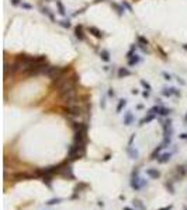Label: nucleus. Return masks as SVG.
I'll return each mask as SVG.
<instances>
[{
  "label": "nucleus",
  "mask_w": 187,
  "mask_h": 210,
  "mask_svg": "<svg viewBox=\"0 0 187 210\" xmlns=\"http://www.w3.org/2000/svg\"><path fill=\"white\" fill-rule=\"evenodd\" d=\"M122 7L127 8L130 13H132V7H131V4L130 3H127V2H122Z\"/></svg>",
  "instance_id": "obj_29"
},
{
  "label": "nucleus",
  "mask_w": 187,
  "mask_h": 210,
  "mask_svg": "<svg viewBox=\"0 0 187 210\" xmlns=\"http://www.w3.org/2000/svg\"><path fill=\"white\" fill-rule=\"evenodd\" d=\"M132 205H134L137 209H139V210H145V206H143L142 203H141V200H138V199H135L134 202H132Z\"/></svg>",
  "instance_id": "obj_22"
},
{
  "label": "nucleus",
  "mask_w": 187,
  "mask_h": 210,
  "mask_svg": "<svg viewBox=\"0 0 187 210\" xmlns=\"http://www.w3.org/2000/svg\"><path fill=\"white\" fill-rule=\"evenodd\" d=\"M127 57H128V60H130V65L132 66V65H137L139 62V56L137 55V53H132V52H128V55H127Z\"/></svg>",
  "instance_id": "obj_9"
},
{
  "label": "nucleus",
  "mask_w": 187,
  "mask_h": 210,
  "mask_svg": "<svg viewBox=\"0 0 187 210\" xmlns=\"http://www.w3.org/2000/svg\"><path fill=\"white\" fill-rule=\"evenodd\" d=\"M169 113H170V109L167 108H160V111H159V115H163V116H166Z\"/></svg>",
  "instance_id": "obj_26"
},
{
  "label": "nucleus",
  "mask_w": 187,
  "mask_h": 210,
  "mask_svg": "<svg viewBox=\"0 0 187 210\" xmlns=\"http://www.w3.org/2000/svg\"><path fill=\"white\" fill-rule=\"evenodd\" d=\"M42 13H44V14H47V16H48L49 17V18H51V20H53V16H52V14H51V13H49V10H48V8H42Z\"/></svg>",
  "instance_id": "obj_31"
},
{
  "label": "nucleus",
  "mask_w": 187,
  "mask_h": 210,
  "mask_svg": "<svg viewBox=\"0 0 187 210\" xmlns=\"http://www.w3.org/2000/svg\"><path fill=\"white\" fill-rule=\"evenodd\" d=\"M14 178L17 181H24V179H31V175L30 174H25V172H18V174H14Z\"/></svg>",
  "instance_id": "obj_13"
},
{
  "label": "nucleus",
  "mask_w": 187,
  "mask_h": 210,
  "mask_svg": "<svg viewBox=\"0 0 187 210\" xmlns=\"http://www.w3.org/2000/svg\"><path fill=\"white\" fill-rule=\"evenodd\" d=\"M113 7L117 10V13H118V16H122L124 14V7H121V6H118L117 3H113Z\"/></svg>",
  "instance_id": "obj_24"
},
{
  "label": "nucleus",
  "mask_w": 187,
  "mask_h": 210,
  "mask_svg": "<svg viewBox=\"0 0 187 210\" xmlns=\"http://www.w3.org/2000/svg\"><path fill=\"white\" fill-rule=\"evenodd\" d=\"M68 107V113L69 115H72V116H79V115H82V107L79 105V102H73V104H69L66 105Z\"/></svg>",
  "instance_id": "obj_3"
},
{
  "label": "nucleus",
  "mask_w": 187,
  "mask_h": 210,
  "mask_svg": "<svg viewBox=\"0 0 187 210\" xmlns=\"http://www.w3.org/2000/svg\"><path fill=\"white\" fill-rule=\"evenodd\" d=\"M83 188H87V185H86V184H79V185H76V188H75V192H79V190L83 189Z\"/></svg>",
  "instance_id": "obj_30"
},
{
  "label": "nucleus",
  "mask_w": 187,
  "mask_h": 210,
  "mask_svg": "<svg viewBox=\"0 0 187 210\" xmlns=\"http://www.w3.org/2000/svg\"><path fill=\"white\" fill-rule=\"evenodd\" d=\"M179 137H180V140H187V133H182V134H179Z\"/></svg>",
  "instance_id": "obj_35"
},
{
  "label": "nucleus",
  "mask_w": 187,
  "mask_h": 210,
  "mask_svg": "<svg viewBox=\"0 0 187 210\" xmlns=\"http://www.w3.org/2000/svg\"><path fill=\"white\" fill-rule=\"evenodd\" d=\"M75 34H76V38H79L80 41L85 39V35H83V31H82V27H76L75 29Z\"/></svg>",
  "instance_id": "obj_17"
},
{
  "label": "nucleus",
  "mask_w": 187,
  "mask_h": 210,
  "mask_svg": "<svg viewBox=\"0 0 187 210\" xmlns=\"http://www.w3.org/2000/svg\"><path fill=\"white\" fill-rule=\"evenodd\" d=\"M183 48H184V49H186V51H187V44H184V45H183Z\"/></svg>",
  "instance_id": "obj_44"
},
{
  "label": "nucleus",
  "mask_w": 187,
  "mask_h": 210,
  "mask_svg": "<svg viewBox=\"0 0 187 210\" xmlns=\"http://www.w3.org/2000/svg\"><path fill=\"white\" fill-rule=\"evenodd\" d=\"M127 153L130 154V157L132 158V160H137V158H138V156H139V153H138V150H134L132 149V147H128V150H127Z\"/></svg>",
  "instance_id": "obj_15"
},
{
  "label": "nucleus",
  "mask_w": 187,
  "mask_h": 210,
  "mask_svg": "<svg viewBox=\"0 0 187 210\" xmlns=\"http://www.w3.org/2000/svg\"><path fill=\"white\" fill-rule=\"evenodd\" d=\"M186 122H187V113H186Z\"/></svg>",
  "instance_id": "obj_45"
},
{
  "label": "nucleus",
  "mask_w": 187,
  "mask_h": 210,
  "mask_svg": "<svg viewBox=\"0 0 187 210\" xmlns=\"http://www.w3.org/2000/svg\"><path fill=\"white\" fill-rule=\"evenodd\" d=\"M177 81H179V83H180V84H182V85H184V84H186V81H184L183 79H180V77H177Z\"/></svg>",
  "instance_id": "obj_38"
},
{
  "label": "nucleus",
  "mask_w": 187,
  "mask_h": 210,
  "mask_svg": "<svg viewBox=\"0 0 187 210\" xmlns=\"http://www.w3.org/2000/svg\"><path fill=\"white\" fill-rule=\"evenodd\" d=\"M108 95H110V97H114V95H115V93H114V91H113V88H110V90H108Z\"/></svg>",
  "instance_id": "obj_39"
},
{
  "label": "nucleus",
  "mask_w": 187,
  "mask_h": 210,
  "mask_svg": "<svg viewBox=\"0 0 187 210\" xmlns=\"http://www.w3.org/2000/svg\"><path fill=\"white\" fill-rule=\"evenodd\" d=\"M153 119H155V115H153V113H149L148 116H145L143 119H141V123H139V125H145V123H149V122H150V121H153Z\"/></svg>",
  "instance_id": "obj_16"
},
{
  "label": "nucleus",
  "mask_w": 187,
  "mask_h": 210,
  "mask_svg": "<svg viewBox=\"0 0 187 210\" xmlns=\"http://www.w3.org/2000/svg\"><path fill=\"white\" fill-rule=\"evenodd\" d=\"M125 105H127V100H124V98L120 100V102H118V105H117V112H121V109L124 108Z\"/></svg>",
  "instance_id": "obj_21"
},
{
  "label": "nucleus",
  "mask_w": 187,
  "mask_h": 210,
  "mask_svg": "<svg viewBox=\"0 0 187 210\" xmlns=\"http://www.w3.org/2000/svg\"><path fill=\"white\" fill-rule=\"evenodd\" d=\"M131 72L128 69H124V67H121V69L118 70V76L120 77H125V76H130Z\"/></svg>",
  "instance_id": "obj_19"
},
{
  "label": "nucleus",
  "mask_w": 187,
  "mask_h": 210,
  "mask_svg": "<svg viewBox=\"0 0 187 210\" xmlns=\"http://www.w3.org/2000/svg\"><path fill=\"white\" fill-rule=\"evenodd\" d=\"M42 182H44L48 188H52V181H51V177H49V175H44V177H42Z\"/></svg>",
  "instance_id": "obj_18"
},
{
  "label": "nucleus",
  "mask_w": 187,
  "mask_h": 210,
  "mask_svg": "<svg viewBox=\"0 0 187 210\" xmlns=\"http://www.w3.org/2000/svg\"><path fill=\"white\" fill-rule=\"evenodd\" d=\"M166 188H167V190H169L172 195H175V188H173V184H172V182H167Z\"/></svg>",
  "instance_id": "obj_27"
},
{
  "label": "nucleus",
  "mask_w": 187,
  "mask_h": 210,
  "mask_svg": "<svg viewBox=\"0 0 187 210\" xmlns=\"http://www.w3.org/2000/svg\"><path fill=\"white\" fill-rule=\"evenodd\" d=\"M62 177L65 178H69V179H75V175H73V171H72V167H65L63 170L59 171Z\"/></svg>",
  "instance_id": "obj_6"
},
{
  "label": "nucleus",
  "mask_w": 187,
  "mask_h": 210,
  "mask_svg": "<svg viewBox=\"0 0 187 210\" xmlns=\"http://www.w3.org/2000/svg\"><path fill=\"white\" fill-rule=\"evenodd\" d=\"M21 6H23V7H24V8H27V10H31V8H33V7H31V6H30L28 3H21Z\"/></svg>",
  "instance_id": "obj_34"
},
{
  "label": "nucleus",
  "mask_w": 187,
  "mask_h": 210,
  "mask_svg": "<svg viewBox=\"0 0 187 210\" xmlns=\"http://www.w3.org/2000/svg\"><path fill=\"white\" fill-rule=\"evenodd\" d=\"M142 95H143V97H145V98H148V97H149V91H143V93H142Z\"/></svg>",
  "instance_id": "obj_40"
},
{
  "label": "nucleus",
  "mask_w": 187,
  "mask_h": 210,
  "mask_svg": "<svg viewBox=\"0 0 187 210\" xmlns=\"http://www.w3.org/2000/svg\"><path fill=\"white\" fill-rule=\"evenodd\" d=\"M100 57H102L104 62H108V60H110V53L107 52V51H102V53H100Z\"/></svg>",
  "instance_id": "obj_20"
},
{
  "label": "nucleus",
  "mask_w": 187,
  "mask_h": 210,
  "mask_svg": "<svg viewBox=\"0 0 187 210\" xmlns=\"http://www.w3.org/2000/svg\"><path fill=\"white\" fill-rule=\"evenodd\" d=\"M61 202H62L61 198H55V199H51V200H48V202H47V205H48V206H52V205H58V203H61Z\"/></svg>",
  "instance_id": "obj_23"
},
{
  "label": "nucleus",
  "mask_w": 187,
  "mask_h": 210,
  "mask_svg": "<svg viewBox=\"0 0 187 210\" xmlns=\"http://www.w3.org/2000/svg\"><path fill=\"white\" fill-rule=\"evenodd\" d=\"M85 143H77L75 141V144L70 147L69 150V158L70 160H76V158H82L85 156Z\"/></svg>",
  "instance_id": "obj_1"
},
{
  "label": "nucleus",
  "mask_w": 187,
  "mask_h": 210,
  "mask_svg": "<svg viewBox=\"0 0 187 210\" xmlns=\"http://www.w3.org/2000/svg\"><path fill=\"white\" fill-rule=\"evenodd\" d=\"M97 205H98V206H100V207H103V206H104V203H103L102 200H98V203H97Z\"/></svg>",
  "instance_id": "obj_41"
},
{
  "label": "nucleus",
  "mask_w": 187,
  "mask_h": 210,
  "mask_svg": "<svg viewBox=\"0 0 187 210\" xmlns=\"http://www.w3.org/2000/svg\"><path fill=\"white\" fill-rule=\"evenodd\" d=\"M122 210H134V209H131V207H124Z\"/></svg>",
  "instance_id": "obj_43"
},
{
  "label": "nucleus",
  "mask_w": 187,
  "mask_h": 210,
  "mask_svg": "<svg viewBox=\"0 0 187 210\" xmlns=\"http://www.w3.org/2000/svg\"><path fill=\"white\" fill-rule=\"evenodd\" d=\"M56 6H58V10H59V14L65 16L66 11H65V7H63V4H62L61 2H56Z\"/></svg>",
  "instance_id": "obj_25"
},
{
  "label": "nucleus",
  "mask_w": 187,
  "mask_h": 210,
  "mask_svg": "<svg viewBox=\"0 0 187 210\" xmlns=\"http://www.w3.org/2000/svg\"><path fill=\"white\" fill-rule=\"evenodd\" d=\"M172 207H173V206H172V205H169V206H165V207H160V209H159V210H172Z\"/></svg>",
  "instance_id": "obj_37"
},
{
  "label": "nucleus",
  "mask_w": 187,
  "mask_h": 210,
  "mask_svg": "<svg viewBox=\"0 0 187 210\" xmlns=\"http://www.w3.org/2000/svg\"><path fill=\"white\" fill-rule=\"evenodd\" d=\"M10 2H11L13 6H18V4H21V3H20V0H10Z\"/></svg>",
  "instance_id": "obj_36"
},
{
  "label": "nucleus",
  "mask_w": 187,
  "mask_h": 210,
  "mask_svg": "<svg viewBox=\"0 0 187 210\" xmlns=\"http://www.w3.org/2000/svg\"><path fill=\"white\" fill-rule=\"evenodd\" d=\"M184 210H187V207H186V206H184Z\"/></svg>",
  "instance_id": "obj_46"
},
{
  "label": "nucleus",
  "mask_w": 187,
  "mask_h": 210,
  "mask_svg": "<svg viewBox=\"0 0 187 210\" xmlns=\"http://www.w3.org/2000/svg\"><path fill=\"white\" fill-rule=\"evenodd\" d=\"M147 175L149 178H152V179H158V178L160 177V172H159L158 170H155V168H148V170H147Z\"/></svg>",
  "instance_id": "obj_8"
},
{
  "label": "nucleus",
  "mask_w": 187,
  "mask_h": 210,
  "mask_svg": "<svg viewBox=\"0 0 187 210\" xmlns=\"http://www.w3.org/2000/svg\"><path fill=\"white\" fill-rule=\"evenodd\" d=\"M186 174H187V167L186 165H179L177 168H176V175H177V178L184 177Z\"/></svg>",
  "instance_id": "obj_12"
},
{
  "label": "nucleus",
  "mask_w": 187,
  "mask_h": 210,
  "mask_svg": "<svg viewBox=\"0 0 187 210\" xmlns=\"http://www.w3.org/2000/svg\"><path fill=\"white\" fill-rule=\"evenodd\" d=\"M124 125H131L132 122H134V115H132V112L131 111H128V112L124 115Z\"/></svg>",
  "instance_id": "obj_11"
},
{
  "label": "nucleus",
  "mask_w": 187,
  "mask_h": 210,
  "mask_svg": "<svg viewBox=\"0 0 187 210\" xmlns=\"http://www.w3.org/2000/svg\"><path fill=\"white\" fill-rule=\"evenodd\" d=\"M170 158H172L170 153H163V154H160V156L158 157V162H159V164H165V162H167Z\"/></svg>",
  "instance_id": "obj_10"
},
{
  "label": "nucleus",
  "mask_w": 187,
  "mask_h": 210,
  "mask_svg": "<svg viewBox=\"0 0 187 210\" xmlns=\"http://www.w3.org/2000/svg\"><path fill=\"white\" fill-rule=\"evenodd\" d=\"M59 167L56 165H52V167H47V168H42V170H38L37 174H44V175H51V174H55V172H59Z\"/></svg>",
  "instance_id": "obj_5"
},
{
  "label": "nucleus",
  "mask_w": 187,
  "mask_h": 210,
  "mask_svg": "<svg viewBox=\"0 0 187 210\" xmlns=\"http://www.w3.org/2000/svg\"><path fill=\"white\" fill-rule=\"evenodd\" d=\"M162 94L163 95H166V97H172V95H177V97H179L180 95L179 91H177L176 88H173V87H170V88H163Z\"/></svg>",
  "instance_id": "obj_7"
},
{
  "label": "nucleus",
  "mask_w": 187,
  "mask_h": 210,
  "mask_svg": "<svg viewBox=\"0 0 187 210\" xmlns=\"http://www.w3.org/2000/svg\"><path fill=\"white\" fill-rule=\"evenodd\" d=\"M132 94H134V95H137V94H138V90H132Z\"/></svg>",
  "instance_id": "obj_42"
},
{
  "label": "nucleus",
  "mask_w": 187,
  "mask_h": 210,
  "mask_svg": "<svg viewBox=\"0 0 187 210\" xmlns=\"http://www.w3.org/2000/svg\"><path fill=\"white\" fill-rule=\"evenodd\" d=\"M59 24H61L62 27H65V28H70V23H69V21H61Z\"/></svg>",
  "instance_id": "obj_32"
},
{
  "label": "nucleus",
  "mask_w": 187,
  "mask_h": 210,
  "mask_svg": "<svg viewBox=\"0 0 187 210\" xmlns=\"http://www.w3.org/2000/svg\"><path fill=\"white\" fill-rule=\"evenodd\" d=\"M162 76L165 77V80H167V81L172 80V76H170V74H167V73H165V72H162Z\"/></svg>",
  "instance_id": "obj_33"
},
{
  "label": "nucleus",
  "mask_w": 187,
  "mask_h": 210,
  "mask_svg": "<svg viewBox=\"0 0 187 210\" xmlns=\"http://www.w3.org/2000/svg\"><path fill=\"white\" fill-rule=\"evenodd\" d=\"M44 74L47 77H49V79L55 80V79H58V77H61L62 74H63V70H62L59 66H49V65H47V67H45V70H44Z\"/></svg>",
  "instance_id": "obj_2"
},
{
  "label": "nucleus",
  "mask_w": 187,
  "mask_h": 210,
  "mask_svg": "<svg viewBox=\"0 0 187 210\" xmlns=\"http://www.w3.org/2000/svg\"><path fill=\"white\" fill-rule=\"evenodd\" d=\"M89 32L93 34L96 38H102V36H103V32L98 28H96V27H89Z\"/></svg>",
  "instance_id": "obj_14"
},
{
  "label": "nucleus",
  "mask_w": 187,
  "mask_h": 210,
  "mask_svg": "<svg viewBox=\"0 0 187 210\" xmlns=\"http://www.w3.org/2000/svg\"><path fill=\"white\" fill-rule=\"evenodd\" d=\"M141 85H142V87H145V88H147V91H150V90H152L150 84H149V83H147L145 80H141Z\"/></svg>",
  "instance_id": "obj_28"
},
{
  "label": "nucleus",
  "mask_w": 187,
  "mask_h": 210,
  "mask_svg": "<svg viewBox=\"0 0 187 210\" xmlns=\"http://www.w3.org/2000/svg\"><path fill=\"white\" fill-rule=\"evenodd\" d=\"M137 174H138V171H135L134 175H132V179H131V186H132L135 190H139L141 188H142V186L147 185V182L141 181V178L137 177Z\"/></svg>",
  "instance_id": "obj_4"
}]
</instances>
